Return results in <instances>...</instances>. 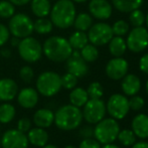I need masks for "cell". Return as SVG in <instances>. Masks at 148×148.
Segmentation results:
<instances>
[{"instance_id": "11a10c76", "label": "cell", "mask_w": 148, "mask_h": 148, "mask_svg": "<svg viewBox=\"0 0 148 148\" xmlns=\"http://www.w3.org/2000/svg\"><path fill=\"white\" fill-rule=\"evenodd\" d=\"M0 148H1V141H0Z\"/></svg>"}, {"instance_id": "db71d44e", "label": "cell", "mask_w": 148, "mask_h": 148, "mask_svg": "<svg viewBox=\"0 0 148 148\" xmlns=\"http://www.w3.org/2000/svg\"><path fill=\"white\" fill-rule=\"evenodd\" d=\"M64 148H77V147L74 146V145H66V146H64Z\"/></svg>"}, {"instance_id": "e0dca14e", "label": "cell", "mask_w": 148, "mask_h": 148, "mask_svg": "<svg viewBox=\"0 0 148 148\" xmlns=\"http://www.w3.org/2000/svg\"><path fill=\"white\" fill-rule=\"evenodd\" d=\"M18 86L14 80L3 78L0 80V101L8 102L17 96Z\"/></svg>"}, {"instance_id": "2e32d148", "label": "cell", "mask_w": 148, "mask_h": 148, "mask_svg": "<svg viewBox=\"0 0 148 148\" xmlns=\"http://www.w3.org/2000/svg\"><path fill=\"white\" fill-rule=\"evenodd\" d=\"M17 102L24 109H32L38 102V92L30 87L23 88L17 93Z\"/></svg>"}, {"instance_id": "603a6c76", "label": "cell", "mask_w": 148, "mask_h": 148, "mask_svg": "<svg viewBox=\"0 0 148 148\" xmlns=\"http://www.w3.org/2000/svg\"><path fill=\"white\" fill-rule=\"evenodd\" d=\"M108 43H109V51L114 58L122 57L126 53V40L122 36L114 35Z\"/></svg>"}, {"instance_id": "8992f818", "label": "cell", "mask_w": 148, "mask_h": 148, "mask_svg": "<svg viewBox=\"0 0 148 148\" xmlns=\"http://www.w3.org/2000/svg\"><path fill=\"white\" fill-rule=\"evenodd\" d=\"M17 47L20 58L29 64L36 62L42 56V45L31 35L20 39Z\"/></svg>"}, {"instance_id": "7a4b0ae2", "label": "cell", "mask_w": 148, "mask_h": 148, "mask_svg": "<svg viewBox=\"0 0 148 148\" xmlns=\"http://www.w3.org/2000/svg\"><path fill=\"white\" fill-rule=\"evenodd\" d=\"M51 20L55 26L60 29H66L74 24L76 18V6L72 0H59L51 7Z\"/></svg>"}, {"instance_id": "f1b7e54d", "label": "cell", "mask_w": 148, "mask_h": 148, "mask_svg": "<svg viewBox=\"0 0 148 148\" xmlns=\"http://www.w3.org/2000/svg\"><path fill=\"white\" fill-rule=\"evenodd\" d=\"M15 108L9 103H3L0 105V123L7 124L15 117Z\"/></svg>"}, {"instance_id": "ba28073f", "label": "cell", "mask_w": 148, "mask_h": 148, "mask_svg": "<svg viewBox=\"0 0 148 148\" xmlns=\"http://www.w3.org/2000/svg\"><path fill=\"white\" fill-rule=\"evenodd\" d=\"M106 110L110 117L116 120L124 119L130 111L129 100L127 96L122 94H113L106 104Z\"/></svg>"}, {"instance_id": "74e56055", "label": "cell", "mask_w": 148, "mask_h": 148, "mask_svg": "<svg viewBox=\"0 0 148 148\" xmlns=\"http://www.w3.org/2000/svg\"><path fill=\"white\" fill-rule=\"evenodd\" d=\"M19 77L24 83H30L34 77V72L29 66H23L19 71Z\"/></svg>"}, {"instance_id": "d6986e66", "label": "cell", "mask_w": 148, "mask_h": 148, "mask_svg": "<svg viewBox=\"0 0 148 148\" xmlns=\"http://www.w3.org/2000/svg\"><path fill=\"white\" fill-rule=\"evenodd\" d=\"M121 88L125 96H134L138 94L141 89V81L136 75L127 74L124 78H122Z\"/></svg>"}, {"instance_id": "f907efd6", "label": "cell", "mask_w": 148, "mask_h": 148, "mask_svg": "<svg viewBox=\"0 0 148 148\" xmlns=\"http://www.w3.org/2000/svg\"><path fill=\"white\" fill-rule=\"evenodd\" d=\"M73 2H77V3H84V2L88 1V0H72Z\"/></svg>"}, {"instance_id": "60d3db41", "label": "cell", "mask_w": 148, "mask_h": 148, "mask_svg": "<svg viewBox=\"0 0 148 148\" xmlns=\"http://www.w3.org/2000/svg\"><path fill=\"white\" fill-rule=\"evenodd\" d=\"M31 127V121L27 117H22L21 119H19L17 123V129L19 131L23 133L28 132V130Z\"/></svg>"}, {"instance_id": "44dd1931", "label": "cell", "mask_w": 148, "mask_h": 148, "mask_svg": "<svg viewBox=\"0 0 148 148\" xmlns=\"http://www.w3.org/2000/svg\"><path fill=\"white\" fill-rule=\"evenodd\" d=\"M26 136H27L28 142L36 147L45 146V144H47V141H49V133L40 127L29 129Z\"/></svg>"}, {"instance_id": "4dcf8cb0", "label": "cell", "mask_w": 148, "mask_h": 148, "mask_svg": "<svg viewBox=\"0 0 148 148\" xmlns=\"http://www.w3.org/2000/svg\"><path fill=\"white\" fill-rule=\"evenodd\" d=\"M117 139L123 146L129 147L136 142V135L131 129H124L119 131Z\"/></svg>"}, {"instance_id": "1f68e13d", "label": "cell", "mask_w": 148, "mask_h": 148, "mask_svg": "<svg viewBox=\"0 0 148 148\" xmlns=\"http://www.w3.org/2000/svg\"><path fill=\"white\" fill-rule=\"evenodd\" d=\"M13 14H15V5L9 0H0V17L6 19Z\"/></svg>"}, {"instance_id": "484cf974", "label": "cell", "mask_w": 148, "mask_h": 148, "mask_svg": "<svg viewBox=\"0 0 148 148\" xmlns=\"http://www.w3.org/2000/svg\"><path fill=\"white\" fill-rule=\"evenodd\" d=\"M68 40L70 42L72 49H77V51H80L81 49H83L89 42L87 33L85 31H80V30H77L75 32H73Z\"/></svg>"}, {"instance_id": "ffe728a7", "label": "cell", "mask_w": 148, "mask_h": 148, "mask_svg": "<svg viewBox=\"0 0 148 148\" xmlns=\"http://www.w3.org/2000/svg\"><path fill=\"white\" fill-rule=\"evenodd\" d=\"M55 121V114L51 110L42 108L37 110L33 115V123L36 127L40 128H49Z\"/></svg>"}, {"instance_id": "f546056e", "label": "cell", "mask_w": 148, "mask_h": 148, "mask_svg": "<svg viewBox=\"0 0 148 148\" xmlns=\"http://www.w3.org/2000/svg\"><path fill=\"white\" fill-rule=\"evenodd\" d=\"M80 51L81 57L87 62H93L99 58V51L97 47L94 45H86Z\"/></svg>"}, {"instance_id": "f6af8a7d", "label": "cell", "mask_w": 148, "mask_h": 148, "mask_svg": "<svg viewBox=\"0 0 148 148\" xmlns=\"http://www.w3.org/2000/svg\"><path fill=\"white\" fill-rule=\"evenodd\" d=\"M9 1L16 6H23L26 5L27 3H29L31 0H9Z\"/></svg>"}, {"instance_id": "277c9868", "label": "cell", "mask_w": 148, "mask_h": 148, "mask_svg": "<svg viewBox=\"0 0 148 148\" xmlns=\"http://www.w3.org/2000/svg\"><path fill=\"white\" fill-rule=\"evenodd\" d=\"M94 128V138L101 144L113 143L117 139L120 131V125L118 120L114 118H103L101 121L95 124Z\"/></svg>"}, {"instance_id": "ee69618b", "label": "cell", "mask_w": 148, "mask_h": 148, "mask_svg": "<svg viewBox=\"0 0 148 148\" xmlns=\"http://www.w3.org/2000/svg\"><path fill=\"white\" fill-rule=\"evenodd\" d=\"M131 148H148V142L142 140L139 141V142H135Z\"/></svg>"}, {"instance_id": "7dc6e473", "label": "cell", "mask_w": 148, "mask_h": 148, "mask_svg": "<svg viewBox=\"0 0 148 148\" xmlns=\"http://www.w3.org/2000/svg\"><path fill=\"white\" fill-rule=\"evenodd\" d=\"M19 41H20V38L13 36V38L11 39V45H12V47H17L18 43H19Z\"/></svg>"}, {"instance_id": "681fc988", "label": "cell", "mask_w": 148, "mask_h": 148, "mask_svg": "<svg viewBox=\"0 0 148 148\" xmlns=\"http://www.w3.org/2000/svg\"><path fill=\"white\" fill-rule=\"evenodd\" d=\"M41 148H59V147L56 146V145H53V144H45V146H42Z\"/></svg>"}, {"instance_id": "d6a6232c", "label": "cell", "mask_w": 148, "mask_h": 148, "mask_svg": "<svg viewBox=\"0 0 148 148\" xmlns=\"http://www.w3.org/2000/svg\"><path fill=\"white\" fill-rule=\"evenodd\" d=\"M87 93L90 99H101L104 95V90L99 82H93L89 85Z\"/></svg>"}, {"instance_id": "b9f144b4", "label": "cell", "mask_w": 148, "mask_h": 148, "mask_svg": "<svg viewBox=\"0 0 148 148\" xmlns=\"http://www.w3.org/2000/svg\"><path fill=\"white\" fill-rule=\"evenodd\" d=\"M80 136L83 139L92 138L94 136V128H92L91 126H84L80 130Z\"/></svg>"}, {"instance_id": "6da1fadb", "label": "cell", "mask_w": 148, "mask_h": 148, "mask_svg": "<svg viewBox=\"0 0 148 148\" xmlns=\"http://www.w3.org/2000/svg\"><path fill=\"white\" fill-rule=\"evenodd\" d=\"M73 49L66 38L53 35L45 39L42 45V53L51 62H62L71 57Z\"/></svg>"}, {"instance_id": "30bf717a", "label": "cell", "mask_w": 148, "mask_h": 148, "mask_svg": "<svg viewBox=\"0 0 148 148\" xmlns=\"http://www.w3.org/2000/svg\"><path fill=\"white\" fill-rule=\"evenodd\" d=\"M87 35L90 42L96 47L107 45L114 36L112 27L105 22H98V23L92 24Z\"/></svg>"}, {"instance_id": "e575fe53", "label": "cell", "mask_w": 148, "mask_h": 148, "mask_svg": "<svg viewBox=\"0 0 148 148\" xmlns=\"http://www.w3.org/2000/svg\"><path fill=\"white\" fill-rule=\"evenodd\" d=\"M129 20H130V23L131 25H133V27L142 26L143 23L145 22V14L139 8L138 9H135L130 12Z\"/></svg>"}, {"instance_id": "9c48e42d", "label": "cell", "mask_w": 148, "mask_h": 148, "mask_svg": "<svg viewBox=\"0 0 148 148\" xmlns=\"http://www.w3.org/2000/svg\"><path fill=\"white\" fill-rule=\"evenodd\" d=\"M82 113L83 118L86 120L87 123L91 125L97 124L99 121L105 118L107 113L105 102L102 99H89L84 105Z\"/></svg>"}, {"instance_id": "f5cc1de1", "label": "cell", "mask_w": 148, "mask_h": 148, "mask_svg": "<svg viewBox=\"0 0 148 148\" xmlns=\"http://www.w3.org/2000/svg\"><path fill=\"white\" fill-rule=\"evenodd\" d=\"M145 91H146V93H147V95H148V80H147V82H146V85H145Z\"/></svg>"}, {"instance_id": "7c38bea8", "label": "cell", "mask_w": 148, "mask_h": 148, "mask_svg": "<svg viewBox=\"0 0 148 148\" xmlns=\"http://www.w3.org/2000/svg\"><path fill=\"white\" fill-rule=\"evenodd\" d=\"M2 148H28V139L25 133L18 129H9L2 135L1 139Z\"/></svg>"}, {"instance_id": "5b68a950", "label": "cell", "mask_w": 148, "mask_h": 148, "mask_svg": "<svg viewBox=\"0 0 148 148\" xmlns=\"http://www.w3.org/2000/svg\"><path fill=\"white\" fill-rule=\"evenodd\" d=\"M36 89L45 97H53L62 89V78L58 73L51 71L41 73L36 80Z\"/></svg>"}, {"instance_id": "8d00e7d4", "label": "cell", "mask_w": 148, "mask_h": 148, "mask_svg": "<svg viewBox=\"0 0 148 148\" xmlns=\"http://www.w3.org/2000/svg\"><path fill=\"white\" fill-rule=\"evenodd\" d=\"M144 99L142 97H140V96H131V98L129 99V108H130V110H133V111H140L144 107Z\"/></svg>"}, {"instance_id": "52a82bcc", "label": "cell", "mask_w": 148, "mask_h": 148, "mask_svg": "<svg viewBox=\"0 0 148 148\" xmlns=\"http://www.w3.org/2000/svg\"><path fill=\"white\" fill-rule=\"evenodd\" d=\"M7 27L13 36L21 39L32 34L33 21L27 14L16 13L9 18V23Z\"/></svg>"}, {"instance_id": "5bb4252c", "label": "cell", "mask_w": 148, "mask_h": 148, "mask_svg": "<svg viewBox=\"0 0 148 148\" xmlns=\"http://www.w3.org/2000/svg\"><path fill=\"white\" fill-rule=\"evenodd\" d=\"M66 70L68 73H71L77 78H82L88 74V64L84 59L81 57V53L77 49H73L71 57L66 60Z\"/></svg>"}, {"instance_id": "d4e9b609", "label": "cell", "mask_w": 148, "mask_h": 148, "mask_svg": "<svg viewBox=\"0 0 148 148\" xmlns=\"http://www.w3.org/2000/svg\"><path fill=\"white\" fill-rule=\"evenodd\" d=\"M89 99L90 98L87 93V90L81 87H75L70 93V102L72 105L76 107H84V105L88 102Z\"/></svg>"}, {"instance_id": "836d02e7", "label": "cell", "mask_w": 148, "mask_h": 148, "mask_svg": "<svg viewBox=\"0 0 148 148\" xmlns=\"http://www.w3.org/2000/svg\"><path fill=\"white\" fill-rule=\"evenodd\" d=\"M113 34L116 36H124L126 33L129 32V24L125 20L120 19L114 22V24L111 26Z\"/></svg>"}, {"instance_id": "cb8c5ba5", "label": "cell", "mask_w": 148, "mask_h": 148, "mask_svg": "<svg viewBox=\"0 0 148 148\" xmlns=\"http://www.w3.org/2000/svg\"><path fill=\"white\" fill-rule=\"evenodd\" d=\"M113 6L120 12L130 13L131 11L140 8L143 0H112Z\"/></svg>"}, {"instance_id": "8fae6325", "label": "cell", "mask_w": 148, "mask_h": 148, "mask_svg": "<svg viewBox=\"0 0 148 148\" xmlns=\"http://www.w3.org/2000/svg\"><path fill=\"white\" fill-rule=\"evenodd\" d=\"M127 49L130 51L138 53L143 51L148 47V29L143 26L133 27L128 33L126 39Z\"/></svg>"}, {"instance_id": "816d5d0a", "label": "cell", "mask_w": 148, "mask_h": 148, "mask_svg": "<svg viewBox=\"0 0 148 148\" xmlns=\"http://www.w3.org/2000/svg\"><path fill=\"white\" fill-rule=\"evenodd\" d=\"M145 23H146V27H147V29H148V13L145 15Z\"/></svg>"}, {"instance_id": "4316f807", "label": "cell", "mask_w": 148, "mask_h": 148, "mask_svg": "<svg viewBox=\"0 0 148 148\" xmlns=\"http://www.w3.org/2000/svg\"><path fill=\"white\" fill-rule=\"evenodd\" d=\"M93 24V17H92L91 14L86 13V12H82V13H79L78 15H76V18L74 20V24L77 30L80 31H85L89 30V28Z\"/></svg>"}, {"instance_id": "ac0fdd59", "label": "cell", "mask_w": 148, "mask_h": 148, "mask_svg": "<svg viewBox=\"0 0 148 148\" xmlns=\"http://www.w3.org/2000/svg\"><path fill=\"white\" fill-rule=\"evenodd\" d=\"M131 130L134 132L136 137L141 140L148 138V115L146 114H137L131 122Z\"/></svg>"}, {"instance_id": "4fadbf2b", "label": "cell", "mask_w": 148, "mask_h": 148, "mask_svg": "<svg viewBox=\"0 0 148 148\" xmlns=\"http://www.w3.org/2000/svg\"><path fill=\"white\" fill-rule=\"evenodd\" d=\"M129 70V64L125 59L119 57L110 60L106 64L105 72L108 78L111 80L118 81L122 80L127 75Z\"/></svg>"}, {"instance_id": "83f0119b", "label": "cell", "mask_w": 148, "mask_h": 148, "mask_svg": "<svg viewBox=\"0 0 148 148\" xmlns=\"http://www.w3.org/2000/svg\"><path fill=\"white\" fill-rule=\"evenodd\" d=\"M53 24L51 19L45 17H39L33 22V31L41 35L47 34L51 32Z\"/></svg>"}, {"instance_id": "bcb514c9", "label": "cell", "mask_w": 148, "mask_h": 148, "mask_svg": "<svg viewBox=\"0 0 148 148\" xmlns=\"http://www.w3.org/2000/svg\"><path fill=\"white\" fill-rule=\"evenodd\" d=\"M0 56L5 59H8V58L11 57V51L9 49H3L0 51Z\"/></svg>"}, {"instance_id": "3957f363", "label": "cell", "mask_w": 148, "mask_h": 148, "mask_svg": "<svg viewBox=\"0 0 148 148\" xmlns=\"http://www.w3.org/2000/svg\"><path fill=\"white\" fill-rule=\"evenodd\" d=\"M82 110L74 105H64L58 109L55 114V121L57 127L60 130L71 131L77 129L83 121Z\"/></svg>"}, {"instance_id": "c3c4849f", "label": "cell", "mask_w": 148, "mask_h": 148, "mask_svg": "<svg viewBox=\"0 0 148 148\" xmlns=\"http://www.w3.org/2000/svg\"><path fill=\"white\" fill-rule=\"evenodd\" d=\"M101 148H120V147L116 144H113V143H108V144H104V146Z\"/></svg>"}, {"instance_id": "f35d334b", "label": "cell", "mask_w": 148, "mask_h": 148, "mask_svg": "<svg viewBox=\"0 0 148 148\" xmlns=\"http://www.w3.org/2000/svg\"><path fill=\"white\" fill-rule=\"evenodd\" d=\"M79 148H101V143L95 138H86L83 139L79 145Z\"/></svg>"}, {"instance_id": "7402d4cb", "label": "cell", "mask_w": 148, "mask_h": 148, "mask_svg": "<svg viewBox=\"0 0 148 148\" xmlns=\"http://www.w3.org/2000/svg\"><path fill=\"white\" fill-rule=\"evenodd\" d=\"M30 9L33 15L36 17H47V15H49L51 4L49 0H31Z\"/></svg>"}, {"instance_id": "9a60e30c", "label": "cell", "mask_w": 148, "mask_h": 148, "mask_svg": "<svg viewBox=\"0 0 148 148\" xmlns=\"http://www.w3.org/2000/svg\"><path fill=\"white\" fill-rule=\"evenodd\" d=\"M89 11L92 17L99 20H106L112 15L113 8L107 0H91L89 3Z\"/></svg>"}, {"instance_id": "d590c367", "label": "cell", "mask_w": 148, "mask_h": 148, "mask_svg": "<svg viewBox=\"0 0 148 148\" xmlns=\"http://www.w3.org/2000/svg\"><path fill=\"white\" fill-rule=\"evenodd\" d=\"M60 78H62V88H64L66 90L74 89L78 84V78L71 73H66Z\"/></svg>"}, {"instance_id": "ab89813d", "label": "cell", "mask_w": 148, "mask_h": 148, "mask_svg": "<svg viewBox=\"0 0 148 148\" xmlns=\"http://www.w3.org/2000/svg\"><path fill=\"white\" fill-rule=\"evenodd\" d=\"M10 32L9 29L3 23H0V47L4 45L8 40H9Z\"/></svg>"}, {"instance_id": "7bdbcfd3", "label": "cell", "mask_w": 148, "mask_h": 148, "mask_svg": "<svg viewBox=\"0 0 148 148\" xmlns=\"http://www.w3.org/2000/svg\"><path fill=\"white\" fill-rule=\"evenodd\" d=\"M139 69L145 75H148V53H145L139 60Z\"/></svg>"}]
</instances>
